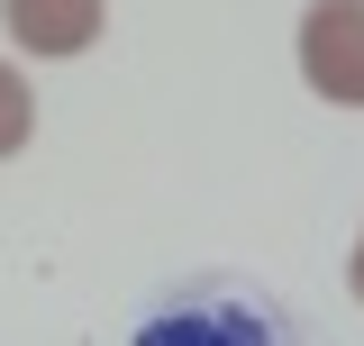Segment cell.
Wrapping results in <instances>:
<instances>
[{
  "mask_svg": "<svg viewBox=\"0 0 364 346\" xmlns=\"http://www.w3.org/2000/svg\"><path fill=\"white\" fill-rule=\"evenodd\" d=\"M0 28H9V46L64 64V55H82L100 37V0H0Z\"/></svg>",
  "mask_w": 364,
  "mask_h": 346,
  "instance_id": "cell-2",
  "label": "cell"
},
{
  "mask_svg": "<svg viewBox=\"0 0 364 346\" xmlns=\"http://www.w3.org/2000/svg\"><path fill=\"white\" fill-rule=\"evenodd\" d=\"M301 83L337 110H364V0H310L301 9Z\"/></svg>",
  "mask_w": 364,
  "mask_h": 346,
  "instance_id": "cell-1",
  "label": "cell"
},
{
  "mask_svg": "<svg viewBox=\"0 0 364 346\" xmlns=\"http://www.w3.org/2000/svg\"><path fill=\"white\" fill-rule=\"evenodd\" d=\"M346 283H355V301H364V228H355V256H346Z\"/></svg>",
  "mask_w": 364,
  "mask_h": 346,
  "instance_id": "cell-4",
  "label": "cell"
},
{
  "mask_svg": "<svg viewBox=\"0 0 364 346\" xmlns=\"http://www.w3.org/2000/svg\"><path fill=\"white\" fill-rule=\"evenodd\" d=\"M28 137H37V91H28L18 64H0V164H9Z\"/></svg>",
  "mask_w": 364,
  "mask_h": 346,
  "instance_id": "cell-3",
  "label": "cell"
}]
</instances>
